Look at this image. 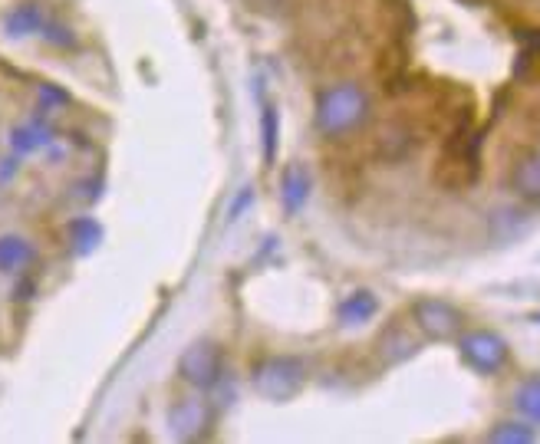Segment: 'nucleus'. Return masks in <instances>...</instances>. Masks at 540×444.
<instances>
[{
	"instance_id": "obj_1",
	"label": "nucleus",
	"mask_w": 540,
	"mask_h": 444,
	"mask_svg": "<svg viewBox=\"0 0 540 444\" xmlns=\"http://www.w3.org/2000/svg\"><path fill=\"white\" fill-rule=\"evenodd\" d=\"M369 116V96L366 89H359L356 83H340L317 99V129L323 135H346L353 132L356 125H363Z\"/></svg>"
},
{
	"instance_id": "obj_2",
	"label": "nucleus",
	"mask_w": 540,
	"mask_h": 444,
	"mask_svg": "<svg viewBox=\"0 0 540 444\" xmlns=\"http://www.w3.org/2000/svg\"><path fill=\"white\" fill-rule=\"evenodd\" d=\"M254 392L267 402H290L307 385V366L294 356H270L254 366Z\"/></svg>"
},
{
	"instance_id": "obj_3",
	"label": "nucleus",
	"mask_w": 540,
	"mask_h": 444,
	"mask_svg": "<svg viewBox=\"0 0 540 444\" xmlns=\"http://www.w3.org/2000/svg\"><path fill=\"white\" fill-rule=\"evenodd\" d=\"M458 352H461V359H465L468 366L475 372H481V375L501 372L504 366H508V356H511L508 343H504L498 333H491V329H475V333H465L458 339Z\"/></svg>"
},
{
	"instance_id": "obj_4",
	"label": "nucleus",
	"mask_w": 540,
	"mask_h": 444,
	"mask_svg": "<svg viewBox=\"0 0 540 444\" xmlns=\"http://www.w3.org/2000/svg\"><path fill=\"white\" fill-rule=\"evenodd\" d=\"M178 375L195 385V389L208 392L215 389L224 375V359H221V349L215 343H195L182 352V359H178Z\"/></svg>"
},
{
	"instance_id": "obj_5",
	"label": "nucleus",
	"mask_w": 540,
	"mask_h": 444,
	"mask_svg": "<svg viewBox=\"0 0 540 444\" xmlns=\"http://www.w3.org/2000/svg\"><path fill=\"white\" fill-rule=\"evenodd\" d=\"M412 316L415 326L429 339H438V343L461 336V329H465V313L448 300H419L412 306Z\"/></svg>"
},
{
	"instance_id": "obj_6",
	"label": "nucleus",
	"mask_w": 540,
	"mask_h": 444,
	"mask_svg": "<svg viewBox=\"0 0 540 444\" xmlns=\"http://www.w3.org/2000/svg\"><path fill=\"white\" fill-rule=\"evenodd\" d=\"M211 425V408L205 398H178L168 408V435L175 441H198Z\"/></svg>"
},
{
	"instance_id": "obj_7",
	"label": "nucleus",
	"mask_w": 540,
	"mask_h": 444,
	"mask_svg": "<svg viewBox=\"0 0 540 444\" xmlns=\"http://www.w3.org/2000/svg\"><path fill=\"white\" fill-rule=\"evenodd\" d=\"M310 198V175L303 165H287L284 178H280V201L290 214H297Z\"/></svg>"
},
{
	"instance_id": "obj_8",
	"label": "nucleus",
	"mask_w": 540,
	"mask_h": 444,
	"mask_svg": "<svg viewBox=\"0 0 540 444\" xmlns=\"http://www.w3.org/2000/svg\"><path fill=\"white\" fill-rule=\"evenodd\" d=\"M419 352V339H415L409 329L402 326H392L386 336L379 339V359L386 362V366H396V362H405L409 356Z\"/></svg>"
},
{
	"instance_id": "obj_9",
	"label": "nucleus",
	"mask_w": 540,
	"mask_h": 444,
	"mask_svg": "<svg viewBox=\"0 0 540 444\" xmlns=\"http://www.w3.org/2000/svg\"><path fill=\"white\" fill-rule=\"evenodd\" d=\"M340 323L343 326H359V323H369L373 316L379 313V300L369 290H356L350 293L346 300L340 303Z\"/></svg>"
},
{
	"instance_id": "obj_10",
	"label": "nucleus",
	"mask_w": 540,
	"mask_h": 444,
	"mask_svg": "<svg viewBox=\"0 0 540 444\" xmlns=\"http://www.w3.org/2000/svg\"><path fill=\"white\" fill-rule=\"evenodd\" d=\"M43 27H47V17H43L40 4H20L4 20V30L10 37H30V33H43Z\"/></svg>"
},
{
	"instance_id": "obj_11",
	"label": "nucleus",
	"mask_w": 540,
	"mask_h": 444,
	"mask_svg": "<svg viewBox=\"0 0 540 444\" xmlns=\"http://www.w3.org/2000/svg\"><path fill=\"white\" fill-rule=\"evenodd\" d=\"M33 244H27L24 237L4 234L0 237V273H20L27 264H33Z\"/></svg>"
},
{
	"instance_id": "obj_12",
	"label": "nucleus",
	"mask_w": 540,
	"mask_h": 444,
	"mask_svg": "<svg viewBox=\"0 0 540 444\" xmlns=\"http://www.w3.org/2000/svg\"><path fill=\"white\" fill-rule=\"evenodd\" d=\"M514 191L521 195L524 201H534V204H540V152H534V155H527V158H521L517 162V168H514Z\"/></svg>"
},
{
	"instance_id": "obj_13",
	"label": "nucleus",
	"mask_w": 540,
	"mask_h": 444,
	"mask_svg": "<svg viewBox=\"0 0 540 444\" xmlns=\"http://www.w3.org/2000/svg\"><path fill=\"white\" fill-rule=\"evenodd\" d=\"M514 408L524 421L540 425V375H531V379H524L521 385H517Z\"/></svg>"
},
{
	"instance_id": "obj_14",
	"label": "nucleus",
	"mask_w": 540,
	"mask_h": 444,
	"mask_svg": "<svg viewBox=\"0 0 540 444\" xmlns=\"http://www.w3.org/2000/svg\"><path fill=\"white\" fill-rule=\"evenodd\" d=\"M50 142V129L43 122H30V125H17L14 132H10V148H14L17 155H30L37 152Z\"/></svg>"
},
{
	"instance_id": "obj_15",
	"label": "nucleus",
	"mask_w": 540,
	"mask_h": 444,
	"mask_svg": "<svg viewBox=\"0 0 540 444\" xmlns=\"http://www.w3.org/2000/svg\"><path fill=\"white\" fill-rule=\"evenodd\" d=\"M66 234H70V244L76 247V254H89V250H96L99 241H103V231H99V224L93 218H76L66 227Z\"/></svg>"
},
{
	"instance_id": "obj_16",
	"label": "nucleus",
	"mask_w": 540,
	"mask_h": 444,
	"mask_svg": "<svg viewBox=\"0 0 540 444\" xmlns=\"http://www.w3.org/2000/svg\"><path fill=\"white\" fill-rule=\"evenodd\" d=\"M488 441H494V444H534L537 435H534L531 421H501L498 428L488 431Z\"/></svg>"
},
{
	"instance_id": "obj_17",
	"label": "nucleus",
	"mask_w": 540,
	"mask_h": 444,
	"mask_svg": "<svg viewBox=\"0 0 540 444\" xmlns=\"http://www.w3.org/2000/svg\"><path fill=\"white\" fill-rule=\"evenodd\" d=\"M261 129H264V162L270 165V162H274V152H277V135H280V122H277V109H274V106H264Z\"/></svg>"
},
{
	"instance_id": "obj_18",
	"label": "nucleus",
	"mask_w": 540,
	"mask_h": 444,
	"mask_svg": "<svg viewBox=\"0 0 540 444\" xmlns=\"http://www.w3.org/2000/svg\"><path fill=\"white\" fill-rule=\"evenodd\" d=\"M43 37H47L50 43H56V47H70L73 43V30H66V27H56L47 20V27H43Z\"/></svg>"
},
{
	"instance_id": "obj_19",
	"label": "nucleus",
	"mask_w": 540,
	"mask_h": 444,
	"mask_svg": "<svg viewBox=\"0 0 540 444\" xmlns=\"http://www.w3.org/2000/svg\"><path fill=\"white\" fill-rule=\"evenodd\" d=\"M251 201H254V191H251V188H244V191H241V198L234 201V208H231V214H228V218L234 221V218H238V214H241V211H244V208H247V204H251Z\"/></svg>"
},
{
	"instance_id": "obj_20",
	"label": "nucleus",
	"mask_w": 540,
	"mask_h": 444,
	"mask_svg": "<svg viewBox=\"0 0 540 444\" xmlns=\"http://www.w3.org/2000/svg\"><path fill=\"white\" fill-rule=\"evenodd\" d=\"M43 99H50V102H70V96L66 93H60V89H53V86H43V93H40Z\"/></svg>"
},
{
	"instance_id": "obj_21",
	"label": "nucleus",
	"mask_w": 540,
	"mask_h": 444,
	"mask_svg": "<svg viewBox=\"0 0 540 444\" xmlns=\"http://www.w3.org/2000/svg\"><path fill=\"white\" fill-rule=\"evenodd\" d=\"M534 320H537V323H540V313H537V316H534Z\"/></svg>"
}]
</instances>
